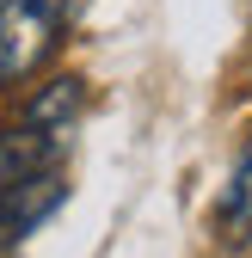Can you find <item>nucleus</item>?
<instances>
[{"mask_svg": "<svg viewBox=\"0 0 252 258\" xmlns=\"http://www.w3.org/2000/svg\"><path fill=\"white\" fill-rule=\"evenodd\" d=\"M68 0H7L0 7V80H25L55 49Z\"/></svg>", "mask_w": 252, "mask_h": 258, "instance_id": "1", "label": "nucleus"}, {"mask_svg": "<svg viewBox=\"0 0 252 258\" xmlns=\"http://www.w3.org/2000/svg\"><path fill=\"white\" fill-rule=\"evenodd\" d=\"M61 197H68V178H61L55 166L7 184V190H0V246H13V240H25L31 228H43V221L61 209Z\"/></svg>", "mask_w": 252, "mask_h": 258, "instance_id": "2", "label": "nucleus"}, {"mask_svg": "<svg viewBox=\"0 0 252 258\" xmlns=\"http://www.w3.org/2000/svg\"><path fill=\"white\" fill-rule=\"evenodd\" d=\"M55 154H61V136H55V129L31 123V117L13 123L7 136H0V190L19 184V178H31V172H49Z\"/></svg>", "mask_w": 252, "mask_h": 258, "instance_id": "3", "label": "nucleus"}, {"mask_svg": "<svg viewBox=\"0 0 252 258\" xmlns=\"http://www.w3.org/2000/svg\"><path fill=\"white\" fill-rule=\"evenodd\" d=\"M80 105H86V86L74 80V74H61V80H49L37 99H31V123H43V129H55V136H68V123L80 117Z\"/></svg>", "mask_w": 252, "mask_h": 258, "instance_id": "4", "label": "nucleus"}, {"mask_svg": "<svg viewBox=\"0 0 252 258\" xmlns=\"http://www.w3.org/2000/svg\"><path fill=\"white\" fill-rule=\"evenodd\" d=\"M222 240L228 246H252V154H246V166L234 172L228 197H222Z\"/></svg>", "mask_w": 252, "mask_h": 258, "instance_id": "5", "label": "nucleus"}]
</instances>
